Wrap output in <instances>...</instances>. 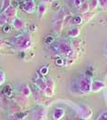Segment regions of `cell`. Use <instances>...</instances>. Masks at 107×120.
I'll return each mask as SVG.
<instances>
[{
  "mask_svg": "<svg viewBox=\"0 0 107 120\" xmlns=\"http://www.w3.org/2000/svg\"><path fill=\"white\" fill-rule=\"evenodd\" d=\"M20 8L23 10H25L26 12L32 13L35 10V4H34V0H22L19 3Z\"/></svg>",
  "mask_w": 107,
  "mask_h": 120,
  "instance_id": "obj_1",
  "label": "cell"
},
{
  "mask_svg": "<svg viewBox=\"0 0 107 120\" xmlns=\"http://www.w3.org/2000/svg\"><path fill=\"white\" fill-rule=\"evenodd\" d=\"M46 8H47V7H46V4L45 3H40L39 6H38V13H39V18H41L44 15V13L46 11Z\"/></svg>",
  "mask_w": 107,
  "mask_h": 120,
  "instance_id": "obj_2",
  "label": "cell"
},
{
  "mask_svg": "<svg viewBox=\"0 0 107 120\" xmlns=\"http://www.w3.org/2000/svg\"><path fill=\"white\" fill-rule=\"evenodd\" d=\"M82 2H83V0H73V6L76 8H79L82 4Z\"/></svg>",
  "mask_w": 107,
  "mask_h": 120,
  "instance_id": "obj_3",
  "label": "cell"
},
{
  "mask_svg": "<svg viewBox=\"0 0 107 120\" xmlns=\"http://www.w3.org/2000/svg\"><path fill=\"white\" fill-rule=\"evenodd\" d=\"M40 71H41L42 74H46V73L48 72V68H47V67H42V68L40 69Z\"/></svg>",
  "mask_w": 107,
  "mask_h": 120,
  "instance_id": "obj_4",
  "label": "cell"
},
{
  "mask_svg": "<svg viewBox=\"0 0 107 120\" xmlns=\"http://www.w3.org/2000/svg\"><path fill=\"white\" fill-rule=\"evenodd\" d=\"M52 41H53V38H52V37H50V36H48V37H47V39H46V43L49 44V43H51Z\"/></svg>",
  "mask_w": 107,
  "mask_h": 120,
  "instance_id": "obj_5",
  "label": "cell"
},
{
  "mask_svg": "<svg viewBox=\"0 0 107 120\" xmlns=\"http://www.w3.org/2000/svg\"><path fill=\"white\" fill-rule=\"evenodd\" d=\"M3 31H4L5 33L9 32V31H10V27H9V26H5V27L3 28Z\"/></svg>",
  "mask_w": 107,
  "mask_h": 120,
  "instance_id": "obj_6",
  "label": "cell"
},
{
  "mask_svg": "<svg viewBox=\"0 0 107 120\" xmlns=\"http://www.w3.org/2000/svg\"><path fill=\"white\" fill-rule=\"evenodd\" d=\"M55 62H56V64H59V65H61L62 64V60L59 57V60H55Z\"/></svg>",
  "mask_w": 107,
  "mask_h": 120,
  "instance_id": "obj_7",
  "label": "cell"
},
{
  "mask_svg": "<svg viewBox=\"0 0 107 120\" xmlns=\"http://www.w3.org/2000/svg\"><path fill=\"white\" fill-rule=\"evenodd\" d=\"M41 1H43V3H45V4H47V3H49V2H51L52 0H41Z\"/></svg>",
  "mask_w": 107,
  "mask_h": 120,
  "instance_id": "obj_8",
  "label": "cell"
}]
</instances>
